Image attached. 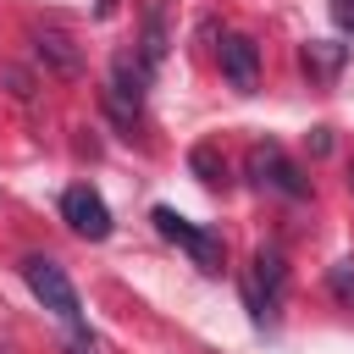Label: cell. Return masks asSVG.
<instances>
[{
	"label": "cell",
	"instance_id": "obj_1",
	"mask_svg": "<svg viewBox=\"0 0 354 354\" xmlns=\"http://www.w3.org/2000/svg\"><path fill=\"white\" fill-rule=\"evenodd\" d=\"M22 282H28V293L55 315V321H66V326H83V304H77V288L66 282V271L50 260V254H28L22 260Z\"/></svg>",
	"mask_w": 354,
	"mask_h": 354
},
{
	"label": "cell",
	"instance_id": "obj_2",
	"mask_svg": "<svg viewBox=\"0 0 354 354\" xmlns=\"http://www.w3.org/2000/svg\"><path fill=\"white\" fill-rule=\"evenodd\" d=\"M149 61L144 55H116L111 61V83H105V111L122 122V127H133L138 122V111H144V88H149Z\"/></svg>",
	"mask_w": 354,
	"mask_h": 354
},
{
	"label": "cell",
	"instance_id": "obj_3",
	"mask_svg": "<svg viewBox=\"0 0 354 354\" xmlns=\"http://www.w3.org/2000/svg\"><path fill=\"white\" fill-rule=\"evenodd\" d=\"M155 227H160V238H171L177 249H188L199 271H221V238H216V232H205V227L183 221L171 205H155Z\"/></svg>",
	"mask_w": 354,
	"mask_h": 354
},
{
	"label": "cell",
	"instance_id": "obj_4",
	"mask_svg": "<svg viewBox=\"0 0 354 354\" xmlns=\"http://www.w3.org/2000/svg\"><path fill=\"white\" fill-rule=\"evenodd\" d=\"M61 216H66V227H72L77 238H88V243L111 238V205H105L88 183H77V188L61 194Z\"/></svg>",
	"mask_w": 354,
	"mask_h": 354
},
{
	"label": "cell",
	"instance_id": "obj_5",
	"mask_svg": "<svg viewBox=\"0 0 354 354\" xmlns=\"http://www.w3.org/2000/svg\"><path fill=\"white\" fill-rule=\"evenodd\" d=\"M249 171H254L260 188H277V194H288V199H304V194H310V183L299 177V166L282 155V144H254V149H249Z\"/></svg>",
	"mask_w": 354,
	"mask_h": 354
},
{
	"label": "cell",
	"instance_id": "obj_6",
	"mask_svg": "<svg viewBox=\"0 0 354 354\" xmlns=\"http://www.w3.org/2000/svg\"><path fill=\"white\" fill-rule=\"evenodd\" d=\"M221 77L238 94H254V83H260V44L249 33H227L221 39Z\"/></svg>",
	"mask_w": 354,
	"mask_h": 354
},
{
	"label": "cell",
	"instance_id": "obj_7",
	"mask_svg": "<svg viewBox=\"0 0 354 354\" xmlns=\"http://www.w3.org/2000/svg\"><path fill=\"white\" fill-rule=\"evenodd\" d=\"M33 55H39L55 77H66V83L83 77V50H77L72 33H61V28H33Z\"/></svg>",
	"mask_w": 354,
	"mask_h": 354
},
{
	"label": "cell",
	"instance_id": "obj_8",
	"mask_svg": "<svg viewBox=\"0 0 354 354\" xmlns=\"http://www.w3.org/2000/svg\"><path fill=\"white\" fill-rule=\"evenodd\" d=\"M138 55L149 66L166 61V6L160 0H144V44H138Z\"/></svg>",
	"mask_w": 354,
	"mask_h": 354
},
{
	"label": "cell",
	"instance_id": "obj_9",
	"mask_svg": "<svg viewBox=\"0 0 354 354\" xmlns=\"http://www.w3.org/2000/svg\"><path fill=\"white\" fill-rule=\"evenodd\" d=\"M254 288H266V304L282 299L288 271H282V254H277V249H260V254H254Z\"/></svg>",
	"mask_w": 354,
	"mask_h": 354
},
{
	"label": "cell",
	"instance_id": "obj_10",
	"mask_svg": "<svg viewBox=\"0 0 354 354\" xmlns=\"http://www.w3.org/2000/svg\"><path fill=\"white\" fill-rule=\"evenodd\" d=\"M343 55H348V44H326V39H310V44H304V66H310L315 77H332V72L343 66Z\"/></svg>",
	"mask_w": 354,
	"mask_h": 354
},
{
	"label": "cell",
	"instance_id": "obj_11",
	"mask_svg": "<svg viewBox=\"0 0 354 354\" xmlns=\"http://www.w3.org/2000/svg\"><path fill=\"white\" fill-rule=\"evenodd\" d=\"M188 166L199 171V183H221V177H227V166L216 160V149H210V144H199V149L188 155Z\"/></svg>",
	"mask_w": 354,
	"mask_h": 354
},
{
	"label": "cell",
	"instance_id": "obj_12",
	"mask_svg": "<svg viewBox=\"0 0 354 354\" xmlns=\"http://www.w3.org/2000/svg\"><path fill=\"white\" fill-rule=\"evenodd\" d=\"M326 282H332V299H337V304H348V310H354V260H337V266H332V277H326Z\"/></svg>",
	"mask_w": 354,
	"mask_h": 354
},
{
	"label": "cell",
	"instance_id": "obj_13",
	"mask_svg": "<svg viewBox=\"0 0 354 354\" xmlns=\"http://www.w3.org/2000/svg\"><path fill=\"white\" fill-rule=\"evenodd\" d=\"M332 22H337L343 33H354V0H332Z\"/></svg>",
	"mask_w": 354,
	"mask_h": 354
},
{
	"label": "cell",
	"instance_id": "obj_14",
	"mask_svg": "<svg viewBox=\"0 0 354 354\" xmlns=\"http://www.w3.org/2000/svg\"><path fill=\"white\" fill-rule=\"evenodd\" d=\"M72 354H100V343H94L83 326H72Z\"/></svg>",
	"mask_w": 354,
	"mask_h": 354
}]
</instances>
